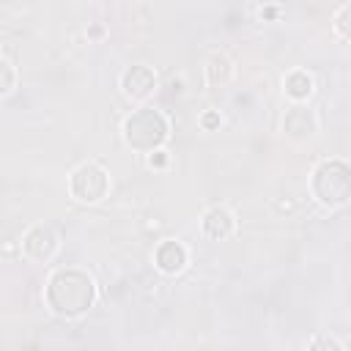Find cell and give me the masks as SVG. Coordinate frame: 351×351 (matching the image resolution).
Returning <instances> with one entry per match:
<instances>
[{"label": "cell", "instance_id": "cell-1", "mask_svg": "<svg viewBox=\"0 0 351 351\" xmlns=\"http://www.w3.org/2000/svg\"><path fill=\"white\" fill-rule=\"evenodd\" d=\"M99 299L96 280L77 266H63L55 269L44 285V304L49 313L60 318H80L85 315Z\"/></svg>", "mask_w": 351, "mask_h": 351}, {"label": "cell", "instance_id": "cell-2", "mask_svg": "<svg viewBox=\"0 0 351 351\" xmlns=\"http://www.w3.org/2000/svg\"><path fill=\"white\" fill-rule=\"evenodd\" d=\"M121 137L132 151L151 154V151L165 148V143L170 137V121H167V115L162 110H156L151 104H143V107L132 110L123 118Z\"/></svg>", "mask_w": 351, "mask_h": 351}, {"label": "cell", "instance_id": "cell-3", "mask_svg": "<svg viewBox=\"0 0 351 351\" xmlns=\"http://www.w3.org/2000/svg\"><path fill=\"white\" fill-rule=\"evenodd\" d=\"M310 195L324 208H343L351 200V167L346 159H321L310 173Z\"/></svg>", "mask_w": 351, "mask_h": 351}, {"label": "cell", "instance_id": "cell-4", "mask_svg": "<svg viewBox=\"0 0 351 351\" xmlns=\"http://www.w3.org/2000/svg\"><path fill=\"white\" fill-rule=\"evenodd\" d=\"M110 173L101 162H80L71 173H69V195L77 200V203H85V206H96L101 203L107 195H110Z\"/></svg>", "mask_w": 351, "mask_h": 351}, {"label": "cell", "instance_id": "cell-5", "mask_svg": "<svg viewBox=\"0 0 351 351\" xmlns=\"http://www.w3.org/2000/svg\"><path fill=\"white\" fill-rule=\"evenodd\" d=\"M60 250V236L47 222H33L22 233V252L33 263H49Z\"/></svg>", "mask_w": 351, "mask_h": 351}, {"label": "cell", "instance_id": "cell-6", "mask_svg": "<svg viewBox=\"0 0 351 351\" xmlns=\"http://www.w3.org/2000/svg\"><path fill=\"white\" fill-rule=\"evenodd\" d=\"M118 85H121V90H123L126 99H132V101H148L154 96L156 85H159V77H156V71L148 63H132V66H126L121 71Z\"/></svg>", "mask_w": 351, "mask_h": 351}, {"label": "cell", "instance_id": "cell-7", "mask_svg": "<svg viewBox=\"0 0 351 351\" xmlns=\"http://www.w3.org/2000/svg\"><path fill=\"white\" fill-rule=\"evenodd\" d=\"M282 134L296 140V143H304V140H313L318 134V115L315 110H310L307 104H291L282 115Z\"/></svg>", "mask_w": 351, "mask_h": 351}, {"label": "cell", "instance_id": "cell-8", "mask_svg": "<svg viewBox=\"0 0 351 351\" xmlns=\"http://www.w3.org/2000/svg\"><path fill=\"white\" fill-rule=\"evenodd\" d=\"M186 263H189V250H186L184 241H178V239H165V241L156 244V250H154V266H156L162 274L176 277V274H181V271L186 269Z\"/></svg>", "mask_w": 351, "mask_h": 351}, {"label": "cell", "instance_id": "cell-9", "mask_svg": "<svg viewBox=\"0 0 351 351\" xmlns=\"http://www.w3.org/2000/svg\"><path fill=\"white\" fill-rule=\"evenodd\" d=\"M200 230L211 241H225L236 233V214L228 206H208L200 217Z\"/></svg>", "mask_w": 351, "mask_h": 351}, {"label": "cell", "instance_id": "cell-10", "mask_svg": "<svg viewBox=\"0 0 351 351\" xmlns=\"http://www.w3.org/2000/svg\"><path fill=\"white\" fill-rule=\"evenodd\" d=\"M315 90V80L307 69H291L282 77V93L293 101V104H304Z\"/></svg>", "mask_w": 351, "mask_h": 351}, {"label": "cell", "instance_id": "cell-11", "mask_svg": "<svg viewBox=\"0 0 351 351\" xmlns=\"http://www.w3.org/2000/svg\"><path fill=\"white\" fill-rule=\"evenodd\" d=\"M206 85L208 88H225L230 80H233V60L228 52H211L206 58Z\"/></svg>", "mask_w": 351, "mask_h": 351}, {"label": "cell", "instance_id": "cell-12", "mask_svg": "<svg viewBox=\"0 0 351 351\" xmlns=\"http://www.w3.org/2000/svg\"><path fill=\"white\" fill-rule=\"evenodd\" d=\"M348 16H351V3H343V5L335 11V19H332V27H335V33H337L343 41L351 38V22H348Z\"/></svg>", "mask_w": 351, "mask_h": 351}, {"label": "cell", "instance_id": "cell-13", "mask_svg": "<svg viewBox=\"0 0 351 351\" xmlns=\"http://www.w3.org/2000/svg\"><path fill=\"white\" fill-rule=\"evenodd\" d=\"M16 88V69L8 58H0V99Z\"/></svg>", "mask_w": 351, "mask_h": 351}, {"label": "cell", "instance_id": "cell-14", "mask_svg": "<svg viewBox=\"0 0 351 351\" xmlns=\"http://www.w3.org/2000/svg\"><path fill=\"white\" fill-rule=\"evenodd\" d=\"M307 351H343V343L332 335H315V337H310Z\"/></svg>", "mask_w": 351, "mask_h": 351}, {"label": "cell", "instance_id": "cell-15", "mask_svg": "<svg viewBox=\"0 0 351 351\" xmlns=\"http://www.w3.org/2000/svg\"><path fill=\"white\" fill-rule=\"evenodd\" d=\"M197 123H200L203 132H214V129L222 126V115H219V110H206V112H200Z\"/></svg>", "mask_w": 351, "mask_h": 351}, {"label": "cell", "instance_id": "cell-16", "mask_svg": "<svg viewBox=\"0 0 351 351\" xmlns=\"http://www.w3.org/2000/svg\"><path fill=\"white\" fill-rule=\"evenodd\" d=\"M145 165H148L151 170H165V167L170 165V154H167L165 148L151 151V154H145Z\"/></svg>", "mask_w": 351, "mask_h": 351}, {"label": "cell", "instance_id": "cell-17", "mask_svg": "<svg viewBox=\"0 0 351 351\" xmlns=\"http://www.w3.org/2000/svg\"><path fill=\"white\" fill-rule=\"evenodd\" d=\"M104 33H107V30H104V25H99V22L88 27V38H93V41H101V38H104Z\"/></svg>", "mask_w": 351, "mask_h": 351}, {"label": "cell", "instance_id": "cell-18", "mask_svg": "<svg viewBox=\"0 0 351 351\" xmlns=\"http://www.w3.org/2000/svg\"><path fill=\"white\" fill-rule=\"evenodd\" d=\"M280 14V8L277 5H269V8H261V16H277Z\"/></svg>", "mask_w": 351, "mask_h": 351}, {"label": "cell", "instance_id": "cell-19", "mask_svg": "<svg viewBox=\"0 0 351 351\" xmlns=\"http://www.w3.org/2000/svg\"><path fill=\"white\" fill-rule=\"evenodd\" d=\"M0 58H3V55H0Z\"/></svg>", "mask_w": 351, "mask_h": 351}]
</instances>
